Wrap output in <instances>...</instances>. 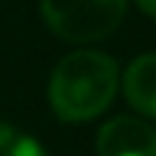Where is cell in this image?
I'll return each instance as SVG.
<instances>
[{
	"label": "cell",
	"mask_w": 156,
	"mask_h": 156,
	"mask_svg": "<svg viewBox=\"0 0 156 156\" xmlns=\"http://www.w3.org/2000/svg\"><path fill=\"white\" fill-rule=\"evenodd\" d=\"M125 5L128 0H42V16L65 42H96L117 29Z\"/></svg>",
	"instance_id": "obj_2"
},
{
	"label": "cell",
	"mask_w": 156,
	"mask_h": 156,
	"mask_svg": "<svg viewBox=\"0 0 156 156\" xmlns=\"http://www.w3.org/2000/svg\"><path fill=\"white\" fill-rule=\"evenodd\" d=\"M135 3H138V8L143 13H148L151 18H156V0H135Z\"/></svg>",
	"instance_id": "obj_7"
},
{
	"label": "cell",
	"mask_w": 156,
	"mask_h": 156,
	"mask_svg": "<svg viewBox=\"0 0 156 156\" xmlns=\"http://www.w3.org/2000/svg\"><path fill=\"white\" fill-rule=\"evenodd\" d=\"M115 94L117 62L104 52H70L55 65L50 78V107L68 122H83L101 115Z\"/></svg>",
	"instance_id": "obj_1"
},
{
	"label": "cell",
	"mask_w": 156,
	"mask_h": 156,
	"mask_svg": "<svg viewBox=\"0 0 156 156\" xmlns=\"http://www.w3.org/2000/svg\"><path fill=\"white\" fill-rule=\"evenodd\" d=\"M99 156H156V130L135 117H115L96 135Z\"/></svg>",
	"instance_id": "obj_3"
},
{
	"label": "cell",
	"mask_w": 156,
	"mask_h": 156,
	"mask_svg": "<svg viewBox=\"0 0 156 156\" xmlns=\"http://www.w3.org/2000/svg\"><path fill=\"white\" fill-rule=\"evenodd\" d=\"M128 101L140 115L156 117V55H140L128 65L122 78Z\"/></svg>",
	"instance_id": "obj_4"
},
{
	"label": "cell",
	"mask_w": 156,
	"mask_h": 156,
	"mask_svg": "<svg viewBox=\"0 0 156 156\" xmlns=\"http://www.w3.org/2000/svg\"><path fill=\"white\" fill-rule=\"evenodd\" d=\"M13 138H16V130H13L11 125L0 122V151H3V148H8V146L13 143Z\"/></svg>",
	"instance_id": "obj_6"
},
{
	"label": "cell",
	"mask_w": 156,
	"mask_h": 156,
	"mask_svg": "<svg viewBox=\"0 0 156 156\" xmlns=\"http://www.w3.org/2000/svg\"><path fill=\"white\" fill-rule=\"evenodd\" d=\"M0 156H47L44 148L37 143L34 138H26V135H16L13 143L8 148L0 151Z\"/></svg>",
	"instance_id": "obj_5"
}]
</instances>
